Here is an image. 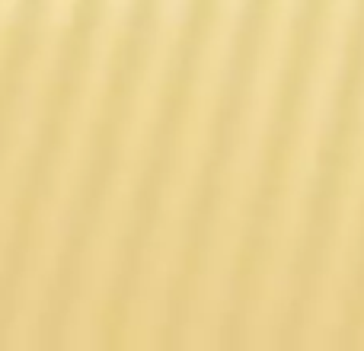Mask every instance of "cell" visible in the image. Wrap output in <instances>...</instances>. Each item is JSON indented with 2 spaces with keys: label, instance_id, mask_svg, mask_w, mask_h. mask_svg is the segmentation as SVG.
Returning a JSON list of instances; mask_svg holds the SVG:
<instances>
[]
</instances>
